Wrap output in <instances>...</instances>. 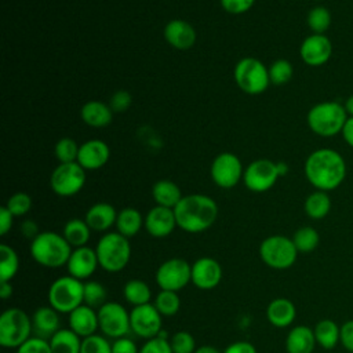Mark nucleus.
<instances>
[{
  "instance_id": "1",
  "label": "nucleus",
  "mask_w": 353,
  "mask_h": 353,
  "mask_svg": "<svg viewBox=\"0 0 353 353\" xmlns=\"http://www.w3.org/2000/svg\"><path fill=\"white\" fill-rule=\"evenodd\" d=\"M303 172L316 190L330 192L343 182L346 176V163L336 150L320 148L307 156Z\"/></svg>"
},
{
  "instance_id": "2",
  "label": "nucleus",
  "mask_w": 353,
  "mask_h": 353,
  "mask_svg": "<svg viewBox=\"0 0 353 353\" xmlns=\"http://www.w3.org/2000/svg\"><path fill=\"white\" fill-rule=\"evenodd\" d=\"M218 211L215 200L203 193L183 196L174 208L178 228L188 233H201L210 229L218 218Z\"/></svg>"
},
{
  "instance_id": "3",
  "label": "nucleus",
  "mask_w": 353,
  "mask_h": 353,
  "mask_svg": "<svg viewBox=\"0 0 353 353\" xmlns=\"http://www.w3.org/2000/svg\"><path fill=\"white\" fill-rule=\"evenodd\" d=\"M30 255L40 266L58 269L68 263L73 251L66 239L55 232H40L29 245Z\"/></svg>"
},
{
  "instance_id": "4",
  "label": "nucleus",
  "mask_w": 353,
  "mask_h": 353,
  "mask_svg": "<svg viewBox=\"0 0 353 353\" xmlns=\"http://www.w3.org/2000/svg\"><path fill=\"white\" fill-rule=\"evenodd\" d=\"M347 117L343 105L335 101H324L310 108L306 121L316 135L328 138L342 132Z\"/></svg>"
},
{
  "instance_id": "5",
  "label": "nucleus",
  "mask_w": 353,
  "mask_h": 353,
  "mask_svg": "<svg viewBox=\"0 0 353 353\" xmlns=\"http://www.w3.org/2000/svg\"><path fill=\"white\" fill-rule=\"evenodd\" d=\"M95 252L99 266L109 272L117 273L123 270L131 259L130 240L119 232H106L97 243Z\"/></svg>"
},
{
  "instance_id": "6",
  "label": "nucleus",
  "mask_w": 353,
  "mask_h": 353,
  "mask_svg": "<svg viewBox=\"0 0 353 353\" xmlns=\"http://www.w3.org/2000/svg\"><path fill=\"white\" fill-rule=\"evenodd\" d=\"M32 317L21 307H8L0 316V345L6 349H18L32 338Z\"/></svg>"
},
{
  "instance_id": "7",
  "label": "nucleus",
  "mask_w": 353,
  "mask_h": 353,
  "mask_svg": "<svg viewBox=\"0 0 353 353\" xmlns=\"http://www.w3.org/2000/svg\"><path fill=\"white\" fill-rule=\"evenodd\" d=\"M48 303L58 313H70L84 303V283L70 274L55 279L48 288Z\"/></svg>"
},
{
  "instance_id": "8",
  "label": "nucleus",
  "mask_w": 353,
  "mask_h": 353,
  "mask_svg": "<svg viewBox=\"0 0 353 353\" xmlns=\"http://www.w3.org/2000/svg\"><path fill=\"white\" fill-rule=\"evenodd\" d=\"M233 77L237 87L248 95H259L270 84L269 68L254 57L241 58L234 66Z\"/></svg>"
},
{
  "instance_id": "9",
  "label": "nucleus",
  "mask_w": 353,
  "mask_h": 353,
  "mask_svg": "<svg viewBox=\"0 0 353 353\" xmlns=\"http://www.w3.org/2000/svg\"><path fill=\"white\" fill-rule=\"evenodd\" d=\"M298 254L292 239L283 234L269 236L259 244V256L262 262L276 270L290 269L295 263Z\"/></svg>"
},
{
  "instance_id": "10",
  "label": "nucleus",
  "mask_w": 353,
  "mask_h": 353,
  "mask_svg": "<svg viewBox=\"0 0 353 353\" xmlns=\"http://www.w3.org/2000/svg\"><path fill=\"white\" fill-rule=\"evenodd\" d=\"M85 170L77 163H59L50 176L51 190L61 197L77 194L85 183Z\"/></svg>"
},
{
  "instance_id": "11",
  "label": "nucleus",
  "mask_w": 353,
  "mask_h": 353,
  "mask_svg": "<svg viewBox=\"0 0 353 353\" xmlns=\"http://www.w3.org/2000/svg\"><path fill=\"white\" fill-rule=\"evenodd\" d=\"M99 331L109 339H117L127 336L131 332L130 312L114 301H108L103 306L98 309Z\"/></svg>"
},
{
  "instance_id": "12",
  "label": "nucleus",
  "mask_w": 353,
  "mask_h": 353,
  "mask_svg": "<svg viewBox=\"0 0 353 353\" xmlns=\"http://www.w3.org/2000/svg\"><path fill=\"white\" fill-rule=\"evenodd\" d=\"M156 283L160 290L181 291L192 283V265L182 258H170L156 270Z\"/></svg>"
},
{
  "instance_id": "13",
  "label": "nucleus",
  "mask_w": 353,
  "mask_h": 353,
  "mask_svg": "<svg viewBox=\"0 0 353 353\" xmlns=\"http://www.w3.org/2000/svg\"><path fill=\"white\" fill-rule=\"evenodd\" d=\"M210 174L214 183L222 189L234 188L244 174L241 160L230 152L219 153L211 163Z\"/></svg>"
},
{
  "instance_id": "14",
  "label": "nucleus",
  "mask_w": 353,
  "mask_h": 353,
  "mask_svg": "<svg viewBox=\"0 0 353 353\" xmlns=\"http://www.w3.org/2000/svg\"><path fill=\"white\" fill-rule=\"evenodd\" d=\"M276 163L269 159H256L251 161L243 174L245 188L254 193H263L274 186L279 179Z\"/></svg>"
},
{
  "instance_id": "15",
  "label": "nucleus",
  "mask_w": 353,
  "mask_h": 353,
  "mask_svg": "<svg viewBox=\"0 0 353 353\" xmlns=\"http://www.w3.org/2000/svg\"><path fill=\"white\" fill-rule=\"evenodd\" d=\"M131 332L143 339L157 336L163 330V316L153 303L135 306L130 312Z\"/></svg>"
},
{
  "instance_id": "16",
  "label": "nucleus",
  "mask_w": 353,
  "mask_h": 353,
  "mask_svg": "<svg viewBox=\"0 0 353 353\" xmlns=\"http://www.w3.org/2000/svg\"><path fill=\"white\" fill-rule=\"evenodd\" d=\"M301 59L313 68L327 63L332 55V44L325 34L312 33L305 37L299 47Z\"/></svg>"
},
{
  "instance_id": "17",
  "label": "nucleus",
  "mask_w": 353,
  "mask_h": 353,
  "mask_svg": "<svg viewBox=\"0 0 353 353\" xmlns=\"http://www.w3.org/2000/svg\"><path fill=\"white\" fill-rule=\"evenodd\" d=\"M222 280L221 263L210 256H201L192 263V283L203 291L214 290Z\"/></svg>"
},
{
  "instance_id": "18",
  "label": "nucleus",
  "mask_w": 353,
  "mask_h": 353,
  "mask_svg": "<svg viewBox=\"0 0 353 353\" xmlns=\"http://www.w3.org/2000/svg\"><path fill=\"white\" fill-rule=\"evenodd\" d=\"M98 266H99V262H98L95 248H91L88 245L73 248L69 256V261L66 263L68 273L72 277H76L81 281L90 279L95 273Z\"/></svg>"
},
{
  "instance_id": "19",
  "label": "nucleus",
  "mask_w": 353,
  "mask_h": 353,
  "mask_svg": "<svg viewBox=\"0 0 353 353\" xmlns=\"http://www.w3.org/2000/svg\"><path fill=\"white\" fill-rule=\"evenodd\" d=\"M143 226L152 237L163 239L170 236L175 230V228H178L174 210L161 205H154L145 215Z\"/></svg>"
},
{
  "instance_id": "20",
  "label": "nucleus",
  "mask_w": 353,
  "mask_h": 353,
  "mask_svg": "<svg viewBox=\"0 0 353 353\" xmlns=\"http://www.w3.org/2000/svg\"><path fill=\"white\" fill-rule=\"evenodd\" d=\"M110 159V149L101 139H88L80 145L77 163L85 170L92 171L103 167Z\"/></svg>"
},
{
  "instance_id": "21",
  "label": "nucleus",
  "mask_w": 353,
  "mask_h": 353,
  "mask_svg": "<svg viewBox=\"0 0 353 353\" xmlns=\"http://www.w3.org/2000/svg\"><path fill=\"white\" fill-rule=\"evenodd\" d=\"M163 34H164L165 41L171 47H174L176 50H181V51L192 48L196 43V39H197L194 28L183 19L170 21L164 26Z\"/></svg>"
},
{
  "instance_id": "22",
  "label": "nucleus",
  "mask_w": 353,
  "mask_h": 353,
  "mask_svg": "<svg viewBox=\"0 0 353 353\" xmlns=\"http://www.w3.org/2000/svg\"><path fill=\"white\" fill-rule=\"evenodd\" d=\"M69 328L80 338H87L90 335L98 334V310L84 303L80 305L79 307L69 313Z\"/></svg>"
},
{
  "instance_id": "23",
  "label": "nucleus",
  "mask_w": 353,
  "mask_h": 353,
  "mask_svg": "<svg viewBox=\"0 0 353 353\" xmlns=\"http://www.w3.org/2000/svg\"><path fill=\"white\" fill-rule=\"evenodd\" d=\"M116 219L117 211L112 204L105 201L92 204L84 215V221L92 232H108L113 225H116Z\"/></svg>"
},
{
  "instance_id": "24",
  "label": "nucleus",
  "mask_w": 353,
  "mask_h": 353,
  "mask_svg": "<svg viewBox=\"0 0 353 353\" xmlns=\"http://www.w3.org/2000/svg\"><path fill=\"white\" fill-rule=\"evenodd\" d=\"M33 332L36 336L50 339L59 331V313L52 306H40L32 314Z\"/></svg>"
},
{
  "instance_id": "25",
  "label": "nucleus",
  "mask_w": 353,
  "mask_h": 353,
  "mask_svg": "<svg viewBox=\"0 0 353 353\" xmlns=\"http://www.w3.org/2000/svg\"><path fill=\"white\" fill-rule=\"evenodd\" d=\"M316 345L313 328L303 324L292 327L285 336L287 353H313Z\"/></svg>"
},
{
  "instance_id": "26",
  "label": "nucleus",
  "mask_w": 353,
  "mask_h": 353,
  "mask_svg": "<svg viewBox=\"0 0 353 353\" xmlns=\"http://www.w3.org/2000/svg\"><path fill=\"white\" fill-rule=\"evenodd\" d=\"M266 317L272 325L285 328L294 323L296 317V307L292 301L287 298H274L266 307Z\"/></svg>"
},
{
  "instance_id": "27",
  "label": "nucleus",
  "mask_w": 353,
  "mask_h": 353,
  "mask_svg": "<svg viewBox=\"0 0 353 353\" xmlns=\"http://www.w3.org/2000/svg\"><path fill=\"white\" fill-rule=\"evenodd\" d=\"M81 120L92 128H103L112 123L113 110L102 101H88L81 106Z\"/></svg>"
},
{
  "instance_id": "28",
  "label": "nucleus",
  "mask_w": 353,
  "mask_h": 353,
  "mask_svg": "<svg viewBox=\"0 0 353 353\" xmlns=\"http://www.w3.org/2000/svg\"><path fill=\"white\" fill-rule=\"evenodd\" d=\"M152 197L156 201V205L174 210L183 196L175 182L170 179H160L152 188Z\"/></svg>"
},
{
  "instance_id": "29",
  "label": "nucleus",
  "mask_w": 353,
  "mask_h": 353,
  "mask_svg": "<svg viewBox=\"0 0 353 353\" xmlns=\"http://www.w3.org/2000/svg\"><path fill=\"white\" fill-rule=\"evenodd\" d=\"M143 225H145V218L137 208L125 207L117 212V219L114 225L116 232L125 236L127 239L137 236L141 232Z\"/></svg>"
},
{
  "instance_id": "30",
  "label": "nucleus",
  "mask_w": 353,
  "mask_h": 353,
  "mask_svg": "<svg viewBox=\"0 0 353 353\" xmlns=\"http://www.w3.org/2000/svg\"><path fill=\"white\" fill-rule=\"evenodd\" d=\"M313 332L317 345L325 350H331L339 343L341 325H338L331 319H321L320 321H317Z\"/></svg>"
},
{
  "instance_id": "31",
  "label": "nucleus",
  "mask_w": 353,
  "mask_h": 353,
  "mask_svg": "<svg viewBox=\"0 0 353 353\" xmlns=\"http://www.w3.org/2000/svg\"><path fill=\"white\" fill-rule=\"evenodd\" d=\"M81 341L70 328H61L48 339L52 353H80Z\"/></svg>"
},
{
  "instance_id": "32",
  "label": "nucleus",
  "mask_w": 353,
  "mask_h": 353,
  "mask_svg": "<svg viewBox=\"0 0 353 353\" xmlns=\"http://www.w3.org/2000/svg\"><path fill=\"white\" fill-rule=\"evenodd\" d=\"M91 229L87 225L84 219L73 218L69 219L62 230V236L66 239V241L70 244L72 248H79L87 245L90 237H91Z\"/></svg>"
},
{
  "instance_id": "33",
  "label": "nucleus",
  "mask_w": 353,
  "mask_h": 353,
  "mask_svg": "<svg viewBox=\"0 0 353 353\" xmlns=\"http://www.w3.org/2000/svg\"><path fill=\"white\" fill-rule=\"evenodd\" d=\"M303 210L310 219L319 221L325 218L331 210V199L328 193L323 190H314L306 197L303 203Z\"/></svg>"
},
{
  "instance_id": "34",
  "label": "nucleus",
  "mask_w": 353,
  "mask_h": 353,
  "mask_svg": "<svg viewBox=\"0 0 353 353\" xmlns=\"http://www.w3.org/2000/svg\"><path fill=\"white\" fill-rule=\"evenodd\" d=\"M124 299L132 306H141L150 303L152 299V290L148 283L139 279H131L124 284L123 288Z\"/></svg>"
},
{
  "instance_id": "35",
  "label": "nucleus",
  "mask_w": 353,
  "mask_h": 353,
  "mask_svg": "<svg viewBox=\"0 0 353 353\" xmlns=\"http://www.w3.org/2000/svg\"><path fill=\"white\" fill-rule=\"evenodd\" d=\"M19 270V256L8 244H0V281H11Z\"/></svg>"
},
{
  "instance_id": "36",
  "label": "nucleus",
  "mask_w": 353,
  "mask_h": 353,
  "mask_svg": "<svg viewBox=\"0 0 353 353\" xmlns=\"http://www.w3.org/2000/svg\"><path fill=\"white\" fill-rule=\"evenodd\" d=\"M291 239L298 252H302V254H309L314 251L320 244V234L312 226H302L296 229Z\"/></svg>"
},
{
  "instance_id": "37",
  "label": "nucleus",
  "mask_w": 353,
  "mask_h": 353,
  "mask_svg": "<svg viewBox=\"0 0 353 353\" xmlns=\"http://www.w3.org/2000/svg\"><path fill=\"white\" fill-rule=\"evenodd\" d=\"M108 302V291L105 285L95 280H88L84 283V305L99 309Z\"/></svg>"
},
{
  "instance_id": "38",
  "label": "nucleus",
  "mask_w": 353,
  "mask_h": 353,
  "mask_svg": "<svg viewBox=\"0 0 353 353\" xmlns=\"http://www.w3.org/2000/svg\"><path fill=\"white\" fill-rule=\"evenodd\" d=\"M156 309L160 312L161 316H174L178 313L181 307V298L178 292L168 291V290H160L159 294L154 298Z\"/></svg>"
},
{
  "instance_id": "39",
  "label": "nucleus",
  "mask_w": 353,
  "mask_h": 353,
  "mask_svg": "<svg viewBox=\"0 0 353 353\" xmlns=\"http://www.w3.org/2000/svg\"><path fill=\"white\" fill-rule=\"evenodd\" d=\"M306 22H307L309 29L313 33L324 34L331 25V12L325 7H321V6L313 7L307 12Z\"/></svg>"
},
{
  "instance_id": "40",
  "label": "nucleus",
  "mask_w": 353,
  "mask_h": 353,
  "mask_svg": "<svg viewBox=\"0 0 353 353\" xmlns=\"http://www.w3.org/2000/svg\"><path fill=\"white\" fill-rule=\"evenodd\" d=\"M80 145L73 138H61L54 146V154L59 163H74L77 161Z\"/></svg>"
},
{
  "instance_id": "41",
  "label": "nucleus",
  "mask_w": 353,
  "mask_h": 353,
  "mask_svg": "<svg viewBox=\"0 0 353 353\" xmlns=\"http://www.w3.org/2000/svg\"><path fill=\"white\" fill-rule=\"evenodd\" d=\"M294 68L290 61L287 59H276L269 66V79L270 83L274 85H284L292 79Z\"/></svg>"
},
{
  "instance_id": "42",
  "label": "nucleus",
  "mask_w": 353,
  "mask_h": 353,
  "mask_svg": "<svg viewBox=\"0 0 353 353\" xmlns=\"http://www.w3.org/2000/svg\"><path fill=\"white\" fill-rule=\"evenodd\" d=\"M80 353H112V342L102 334H94L81 341Z\"/></svg>"
},
{
  "instance_id": "43",
  "label": "nucleus",
  "mask_w": 353,
  "mask_h": 353,
  "mask_svg": "<svg viewBox=\"0 0 353 353\" xmlns=\"http://www.w3.org/2000/svg\"><path fill=\"white\" fill-rule=\"evenodd\" d=\"M32 197L25 192H17L8 197L6 207L14 216H23L32 210Z\"/></svg>"
},
{
  "instance_id": "44",
  "label": "nucleus",
  "mask_w": 353,
  "mask_h": 353,
  "mask_svg": "<svg viewBox=\"0 0 353 353\" xmlns=\"http://www.w3.org/2000/svg\"><path fill=\"white\" fill-rule=\"evenodd\" d=\"M170 345L172 353H194L197 349L193 335L188 331H176L171 336Z\"/></svg>"
},
{
  "instance_id": "45",
  "label": "nucleus",
  "mask_w": 353,
  "mask_h": 353,
  "mask_svg": "<svg viewBox=\"0 0 353 353\" xmlns=\"http://www.w3.org/2000/svg\"><path fill=\"white\" fill-rule=\"evenodd\" d=\"M139 353H172L170 341L167 339V332L161 331L157 336L146 339V342L141 346Z\"/></svg>"
},
{
  "instance_id": "46",
  "label": "nucleus",
  "mask_w": 353,
  "mask_h": 353,
  "mask_svg": "<svg viewBox=\"0 0 353 353\" xmlns=\"http://www.w3.org/2000/svg\"><path fill=\"white\" fill-rule=\"evenodd\" d=\"M17 353H52L48 339L33 335L17 349Z\"/></svg>"
},
{
  "instance_id": "47",
  "label": "nucleus",
  "mask_w": 353,
  "mask_h": 353,
  "mask_svg": "<svg viewBox=\"0 0 353 353\" xmlns=\"http://www.w3.org/2000/svg\"><path fill=\"white\" fill-rule=\"evenodd\" d=\"M131 102H132L131 94L125 90H119L110 97L109 106L113 112H124L131 106Z\"/></svg>"
},
{
  "instance_id": "48",
  "label": "nucleus",
  "mask_w": 353,
  "mask_h": 353,
  "mask_svg": "<svg viewBox=\"0 0 353 353\" xmlns=\"http://www.w3.org/2000/svg\"><path fill=\"white\" fill-rule=\"evenodd\" d=\"M254 3L255 0H221L222 8L233 15L247 12L254 6Z\"/></svg>"
},
{
  "instance_id": "49",
  "label": "nucleus",
  "mask_w": 353,
  "mask_h": 353,
  "mask_svg": "<svg viewBox=\"0 0 353 353\" xmlns=\"http://www.w3.org/2000/svg\"><path fill=\"white\" fill-rule=\"evenodd\" d=\"M339 343L345 350H347V353H353V319L345 321L341 325Z\"/></svg>"
},
{
  "instance_id": "50",
  "label": "nucleus",
  "mask_w": 353,
  "mask_h": 353,
  "mask_svg": "<svg viewBox=\"0 0 353 353\" xmlns=\"http://www.w3.org/2000/svg\"><path fill=\"white\" fill-rule=\"evenodd\" d=\"M112 353H139L135 342L127 336L113 339L112 342Z\"/></svg>"
},
{
  "instance_id": "51",
  "label": "nucleus",
  "mask_w": 353,
  "mask_h": 353,
  "mask_svg": "<svg viewBox=\"0 0 353 353\" xmlns=\"http://www.w3.org/2000/svg\"><path fill=\"white\" fill-rule=\"evenodd\" d=\"M222 353H256V347L248 341H236L226 346Z\"/></svg>"
},
{
  "instance_id": "52",
  "label": "nucleus",
  "mask_w": 353,
  "mask_h": 353,
  "mask_svg": "<svg viewBox=\"0 0 353 353\" xmlns=\"http://www.w3.org/2000/svg\"><path fill=\"white\" fill-rule=\"evenodd\" d=\"M14 215L10 212V210L3 205L0 208V234L1 236H6L11 228H12V223H14Z\"/></svg>"
},
{
  "instance_id": "53",
  "label": "nucleus",
  "mask_w": 353,
  "mask_h": 353,
  "mask_svg": "<svg viewBox=\"0 0 353 353\" xmlns=\"http://www.w3.org/2000/svg\"><path fill=\"white\" fill-rule=\"evenodd\" d=\"M19 230H21V233L26 237V239H29L30 241L40 233L39 232V226H37V223L34 222V221H32V219H26V221H23L22 223H21V228H19Z\"/></svg>"
},
{
  "instance_id": "54",
  "label": "nucleus",
  "mask_w": 353,
  "mask_h": 353,
  "mask_svg": "<svg viewBox=\"0 0 353 353\" xmlns=\"http://www.w3.org/2000/svg\"><path fill=\"white\" fill-rule=\"evenodd\" d=\"M342 137H343V141L350 146L353 148V117H347L343 128H342Z\"/></svg>"
},
{
  "instance_id": "55",
  "label": "nucleus",
  "mask_w": 353,
  "mask_h": 353,
  "mask_svg": "<svg viewBox=\"0 0 353 353\" xmlns=\"http://www.w3.org/2000/svg\"><path fill=\"white\" fill-rule=\"evenodd\" d=\"M12 295L11 281H0V296L1 299H8Z\"/></svg>"
},
{
  "instance_id": "56",
  "label": "nucleus",
  "mask_w": 353,
  "mask_h": 353,
  "mask_svg": "<svg viewBox=\"0 0 353 353\" xmlns=\"http://www.w3.org/2000/svg\"><path fill=\"white\" fill-rule=\"evenodd\" d=\"M194 353H222L219 349H216L215 346H210V345H203V346H199L196 349Z\"/></svg>"
},
{
  "instance_id": "57",
  "label": "nucleus",
  "mask_w": 353,
  "mask_h": 353,
  "mask_svg": "<svg viewBox=\"0 0 353 353\" xmlns=\"http://www.w3.org/2000/svg\"><path fill=\"white\" fill-rule=\"evenodd\" d=\"M276 168H277L279 176H284V175H287V172H288V165H287V163H284V161H277V163H276Z\"/></svg>"
},
{
  "instance_id": "58",
  "label": "nucleus",
  "mask_w": 353,
  "mask_h": 353,
  "mask_svg": "<svg viewBox=\"0 0 353 353\" xmlns=\"http://www.w3.org/2000/svg\"><path fill=\"white\" fill-rule=\"evenodd\" d=\"M343 106H345V110L349 114V117H353V94L346 99Z\"/></svg>"
},
{
  "instance_id": "59",
  "label": "nucleus",
  "mask_w": 353,
  "mask_h": 353,
  "mask_svg": "<svg viewBox=\"0 0 353 353\" xmlns=\"http://www.w3.org/2000/svg\"><path fill=\"white\" fill-rule=\"evenodd\" d=\"M313 1H321V0H313Z\"/></svg>"
}]
</instances>
